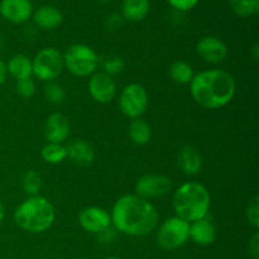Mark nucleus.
I'll list each match as a JSON object with an SVG mask.
<instances>
[{
    "label": "nucleus",
    "mask_w": 259,
    "mask_h": 259,
    "mask_svg": "<svg viewBox=\"0 0 259 259\" xmlns=\"http://www.w3.org/2000/svg\"><path fill=\"white\" fill-rule=\"evenodd\" d=\"M151 9L149 0H123L121 14L129 22H139L148 15Z\"/></svg>",
    "instance_id": "obj_20"
},
{
    "label": "nucleus",
    "mask_w": 259,
    "mask_h": 259,
    "mask_svg": "<svg viewBox=\"0 0 259 259\" xmlns=\"http://www.w3.org/2000/svg\"><path fill=\"white\" fill-rule=\"evenodd\" d=\"M250 55H252V58L254 61L259 60V45L258 43H254V45H253L252 50H250Z\"/></svg>",
    "instance_id": "obj_34"
},
{
    "label": "nucleus",
    "mask_w": 259,
    "mask_h": 259,
    "mask_svg": "<svg viewBox=\"0 0 259 259\" xmlns=\"http://www.w3.org/2000/svg\"><path fill=\"white\" fill-rule=\"evenodd\" d=\"M15 89H17V93L24 99L32 98L35 94V83L32 78H24V80L17 81Z\"/></svg>",
    "instance_id": "obj_29"
},
{
    "label": "nucleus",
    "mask_w": 259,
    "mask_h": 259,
    "mask_svg": "<svg viewBox=\"0 0 259 259\" xmlns=\"http://www.w3.org/2000/svg\"><path fill=\"white\" fill-rule=\"evenodd\" d=\"M63 68L76 77H86L96 72L99 57L95 51L82 43L70 46L62 55Z\"/></svg>",
    "instance_id": "obj_5"
},
{
    "label": "nucleus",
    "mask_w": 259,
    "mask_h": 259,
    "mask_svg": "<svg viewBox=\"0 0 259 259\" xmlns=\"http://www.w3.org/2000/svg\"><path fill=\"white\" fill-rule=\"evenodd\" d=\"M8 75L12 76L17 81L24 78H32V60L24 55H15L7 63Z\"/></svg>",
    "instance_id": "obj_19"
},
{
    "label": "nucleus",
    "mask_w": 259,
    "mask_h": 259,
    "mask_svg": "<svg viewBox=\"0 0 259 259\" xmlns=\"http://www.w3.org/2000/svg\"><path fill=\"white\" fill-rule=\"evenodd\" d=\"M248 253L253 259L259 258V233L255 232L248 243Z\"/></svg>",
    "instance_id": "obj_32"
},
{
    "label": "nucleus",
    "mask_w": 259,
    "mask_h": 259,
    "mask_svg": "<svg viewBox=\"0 0 259 259\" xmlns=\"http://www.w3.org/2000/svg\"><path fill=\"white\" fill-rule=\"evenodd\" d=\"M169 76L176 83L185 85V83L191 82L192 77H194V70L190 63L179 60L175 61L169 67Z\"/></svg>",
    "instance_id": "obj_22"
},
{
    "label": "nucleus",
    "mask_w": 259,
    "mask_h": 259,
    "mask_svg": "<svg viewBox=\"0 0 259 259\" xmlns=\"http://www.w3.org/2000/svg\"><path fill=\"white\" fill-rule=\"evenodd\" d=\"M99 2H110V0H99Z\"/></svg>",
    "instance_id": "obj_38"
},
{
    "label": "nucleus",
    "mask_w": 259,
    "mask_h": 259,
    "mask_svg": "<svg viewBox=\"0 0 259 259\" xmlns=\"http://www.w3.org/2000/svg\"><path fill=\"white\" fill-rule=\"evenodd\" d=\"M67 157L78 166H90L95 158V152L94 148L83 139H75L71 142L67 147Z\"/></svg>",
    "instance_id": "obj_18"
},
{
    "label": "nucleus",
    "mask_w": 259,
    "mask_h": 259,
    "mask_svg": "<svg viewBox=\"0 0 259 259\" xmlns=\"http://www.w3.org/2000/svg\"><path fill=\"white\" fill-rule=\"evenodd\" d=\"M56 211L52 202L46 197L30 196L14 211V223L18 228L32 234L45 233L55 223Z\"/></svg>",
    "instance_id": "obj_4"
},
{
    "label": "nucleus",
    "mask_w": 259,
    "mask_h": 259,
    "mask_svg": "<svg viewBox=\"0 0 259 259\" xmlns=\"http://www.w3.org/2000/svg\"><path fill=\"white\" fill-rule=\"evenodd\" d=\"M128 133L129 137H131V141L133 142L134 144L146 146V144L151 141L152 128L151 125L142 118L132 119V123L129 124Z\"/></svg>",
    "instance_id": "obj_21"
},
{
    "label": "nucleus",
    "mask_w": 259,
    "mask_h": 259,
    "mask_svg": "<svg viewBox=\"0 0 259 259\" xmlns=\"http://www.w3.org/2000/svg\"><path fill=\"white\" fill-rule=\"evenodd\" d=\"M235 90L237 83L232 73L219 68L201 71L190 82L192 99L210 110L227 106L234 98Z\"/></svg>",
    "instance_id": "obj_2"
},
{
    "label": "nucleus",
    "mask_w": 259,
    "mask_h": 259,
    "mask_svg": "<svg viewBox=\"0 0 259 259\" xmlns=\"http://www.w3.org/2000/svg\"><path fill=\"white\" fill-rule=\"evenodd\" d=\"M197 55L209 63H220L228 57V46L220 38L214 35L202 37L196 45Z\"/></svg>",
    "instance_id": "obj_12"
},
{
    "label": "nucleus",
    "mask_w": 259,
    "mask_h": 259,
    "mask_svg": "<svg viewBox=\"0 0 259 259\" xmlns=\"http://www.w3.org/2000/svg\"><path fill=\"white\" fill-rule=\"evenodd\" d=\"M177 164L185 175L194 176L201 171L202 157L196 148L191 146H185L180 149L177 154Z\"/></svg>",
    "instance_id": "obj_16"
},
{
    "label": "nucleus",
    "mask_w": 259,
    "mask_h": 259,
    "mask_svg": "<svg viewBox=\"0 0 259 259\" xmlns=\"http://www.w3.org/2000/svg\"><path fill=\"white\" fill-rule=\"evenodd\" d=\"M32 17L35 25L45 30H52L60 27L63 20L61 10L52 5H43L38 8L35 12H33Z\"/></svg>",
    "instance_id": "obj_17"
},
{
    "label": "nucleus",
    "mask_w": 259,
    "mask_h": 259,
    "mask_svg": "<svg viewBox=\"0 0 259 259\" xmlns=\"http://www.w3.org/2000/svg\"><path fill=\"white\" fill-rule=\"evenodd\" d=\"M172 189V181L164 175L147 174L136 182V192L142 199H157L168 194Z\"/></svg>",
    "instance_id": "obj_9"
},
{
    "label": "nucleus",
    "mask_w": 259,
    "mask_h": 259,
    "mask_svg": "<svg viewBox=\"0 0 259 259\" xmlns=\"http://www.w3.org/2000/svg\"><path fill=\"white\" fill-rule=\"evenodd\" d=\"M111 225L118 233L129 237H144L153 232L158 224L156 207L138 195L119 197L111 211Z\"/></svg>",
    "instance_id": "obj_1"
},
{
    "label": "nucleus",
    "mask_w": 259,
    "mask_h": 259,
    "mask_svg": "<svg viewBox=\"0 0 259 259\" xmlns=\"http://www.w3.org/2000/svg\"><path fill=\"white\" fill-rule=\"evenodd\" d=\"M172 204L176 217L191 224L207 217L211 205V196L204 185L186 182L175 191Z\"/></svg>",
    "instance_id": "obj_3"
},
{
    "label": "nucleus",
    "mask_w": 259,
    "mask_h": 259,
    "mask_svg": "<svg viewBox=\"0 0 259 259\" xmlns=\"http://www.w3.org/2000/svg\"><path fill=\"white\" fill-rule=\"evenodd\" d=\"M96 235H98L99 243H101V244H111V243H114L116 240L118 230L113 225H110V227H108L106 229H104L103 232H100Z\"/></svg>",
    "instance_id": "obj_30"
},
{
    "label": "nucleus",
    "mask_w": 259,
    "mask_h": 259,
    "mask_svg": "<svg viewBox=\"0 0 259 259\" xmlns=\"http://www.w3.org/2000/svg\"><path fill=\"white\" fill-rule=\"evenodd\" d=\"M245 218H247V222L249 223L250 227H253L254 229L259 228V197L255 195L252 199L249 200V202L247 204L245 207Z\"/></svg>",
    "instance_id": "obj_27"
},
{
    "label": "nucleus",
    "mask_w": 259,
    "mask_h": 259,
    "mask_svg": "<svg viewBox=\"0 0 259 259\" xmlns=\"http://www.w3.org/2000/svg\"><path fill=\"white\" fill-rule=\"evenodd\" d=\"M45 96L48 103L53 104V105H60V104L65 101L66 91L62 85L55 82V81H51V82H47V85H46Z\"/></svg>",
    "instance_id": "obj_26"
},
{
    "label": "nucleus",
    "mask_w": 259,
    "mask_h": 259,
    "mask_svg": "<svg viewBox=\"0 0 259 259\" xmlns=\"http://www.w3.org/2000/svg\"><path fill=\"white\" fill-rule=\"evenodd\" d=\"M2 50H3V38L0 37V52H2Z\"/></svg>",
    "instance_id": "obj_36"
},
{
    "label": "nucleus",
    "mask_w": 259,
    "mask_h": 259,
    "mask_svg": "<svg viewBox=\"0 0 259 259\" xmlns=\"http://www.w3.org/2000/svg\"><path fill=\"white\" fill-rule=\"evenodd\" d=\"M70 121L63 114L53 113L45 124V138L47 143L62 144L70 136Z\"/></svg>",
    "instance_id": "obj_14"
},
{
    "label": "nucleus",
    "mask_w": 259,
    "mask_h": 259,
    "mask_svg": "<svg viewBox=\"0 0 259 259\" xmlns=\"http://www.w3.org/2000/svg\"><path fill=\"white\" fill-rule=\"evenodd\" d=\"M4 217H5V207H4V205H3V202L0 201V224H2Z\"/></svg>",
    "instance_id": "obj_35"
},
{
    "label": "nucleus",
    "mask_w": 259,
    "mask_h": 259,
    "mask_svg": "<svg viewBox=\"0 0 259 259\" xmlns=\"http://www.w3.org/2000/svg\"><path fill=\"white\" fill-rule=\"evenodd\" d=\"M105 259H121V258H119V257H106Z\"/></svg>",
    "instance_id": "obj_37"
},
{
    "label": "nucleus",
    "mask_w": 259,
    "mask_h": 259,
    "mask_svg": "<svg viewBox=\"0 0 259 259\" xmlns=\"http://www.w3.org/2000/svg\"><path fill=\"white\" fill-rule=\"evenodd\" d=\"M89 94L99 104H109L116 94V85L113 77L105 72H94L89 80Z\"/></svg>",
    "instance_id": "obj_10"
},
{
    "label": "nucleus",
    "mask_w": 259,
    "mask_h": 259,
    "mask_svg": "<svg viewBox=\"0 0 259 259\" xmlns=\"http://www.w3.org/2000/svg\"><path fill=\"white\" fill-rule=\"evenodd\" d=\"M32 70L38 80L46 82L56 80L63 70L62 53L53 47L42 48L32 60Z\"/></svg>",
    "instance_id": "obj_7"
},
{
    "label": "nucleus",
    "mask_w": 259,
    "mask_h": 259,
    "mask_svg": "<svg viewBox=\"0 0 259 259\" xmlns=\"http://www.w3.org/2000/svg\"><path fill=\"white\" fill-rule=\"evenodd\" d=\"M174 9L180 12H187L199 4L200 0H166Z\"/></svg>",
    "instance_id": "obj_31"
},
{
    "label": "nucleus",
    "mask_w": 259,
    "mask_h": 259,
    "mask_svg": "<svg viewBox=\"0 0 259 259\" xmlns=\"http://www.w3.org/2000/svg\"><path fill=\"white\" fill-rule=\"evenodd\" d=\"M8 78V70H7V63L0 58V85L7 81Z\"/></svg>",
    "instance_id": "obj_33"
},
{
    "label": "nucleus",
    "mask_w": 259,
    "mask_h": 259,
    "mask_svg": "<svg viewBox=\"0 0 259 259\" xmlns=\"http://www.w3.org/2000/svg\"><path fill=\"white\" fill-rule=\"evenodd\" d=\"M22 189L23 191L30 196H37L39 194L40 189H42V179H40L39 174L33 169L24 172L22 176Z\"/></svg>",
    "instance_id": "obj_25"
},
{
    "label": "nucleus",
    "mask_w": 259,
    "mask_h": 259,
    "mask_svg": "<svg viewBox=\"0 0 259 259\" xmlns=\"http://www.w3.org/2000/svg\"><path fill=\"white\" fill-rule=\"evenodd\" d=\"M119 108L128 118H141L148 108V94L144 86L137 82L126 85L119 96Z\"/></svg>",
    "instance_id": "obj_8"
},
{
    "label": "nucleus",
    "mask_w": 259,
    "mask_h": 259,
    "mask_svg": "<svg viewBox=\"0 0 259 259\" xmlns=\"http://www.w3.org/2000/svg\"><path fill=\"white\" fill-rule=\"evenodd\" d=\"M229 4L238 17H254L259 12V0H229Z\"/></svg>",
    "instance_id": "obj_24"
},
{
    "label": "nucleus",
    "mask_w": 259,
    "mask_h": 259,
    "mask_svg": "<svg viewBox=\"0 0 259 259\" xmlns=\"http://www.w3.org/2000/svg\"><path fill=\"white\" fill-rule=\"evenodd\" d=\"M190 239L197 245H206L212 244L217 239V228L214 223L207 218L200 219L190 224Z\"/></svg>",
    "instance_id": "obj_15"
},
{
    "label": "nucleus",
    "mask_w": 259,
    "mask_h": 259,
    "mask_svg": "<svg viewBox=\"0 0 259 259\" xmlns=\"http://www.w3.org/2000/svg\"><path fill=\"white\" fill-rule=\"evenodd\" d=\"M0 14L13 24H23L33 15V4L30 0H2Z\"/></svg>",
    "instance_id": "obj_13"
},
{
    "label": "nucleus",
    "mask_w": 259,
    "mask_h": 259,
    "mask_svg": "<svg viewBox=\"0 0 259 259\" xmlns=\"http://www.w3.org/2000/svg\"><path fill=\"white\" fill-rule=\"evenodd\" d=\"M190 239V224L177 217L168 218L157 232V244L163 250H176Z\"/></svg>",
    "instance_id": "obj_6"
},
{
    "label": "nucleus",
    "mask_w": 259,
    "mask_h": 259,
    "mask_svg": "<svg viewBox=\"0 0 259 259\" xmlns=\"http://www.w3.org/2000/svg\"><path fill=\"white\" fill-rule=\"evenodd\" d=\"M124 61L121 60L118 56H110V57L105 58L103 62V72H105L106 75H118L121 71L124 70Z\"/></svg>",
    "instance_id": "obj_28"
},
{
    "label": "nucleus",
    "mask_w": 259,
    "mask_h": 259,
    "mask_svg": "<svg viewBox=\"0 0 259 259\" xmlns=\"http://www.w3.org/2000/svg\"><path fill=\"white\" fill-rule=\"evenodd\" d=\"M78 224L85 232L99 234L111 225V217L105 209L99 206H89L78 214Z\"/></svg>",
    "instance_id": "obj_11"
},
{
    "label": "nucleus",
    "mask_w": 259,
    "mask_h": 259,
    "mask_svg": "<svg viewBox=\"0 0 259 259\" xmlns=\"http://www.w3.org/2000/svg\"><path fill=\"white\" fill-rule=\"evenodd\" d=\"M43 161L50 164H58L62 163L67 157V151L66 147L58 143H47L42 147L40 151Z\"/></svg>",
    "instance_id": "obj_23"
},
{
    "label": "nucleus",
    "mask_w": 259,
    "mask_h": 259,
    "mask_svg": "<svg viewBox=\"0 0 259 259\" xmlns=\"http://www.w3.org/2000/svg\"><path fill=\"white\" fill-rule=\"evenodd\" d=\"M78 259H86V258H78Z\"/></svg>",
    "instance_id": "obj_39"
}]
</instances>
